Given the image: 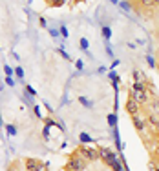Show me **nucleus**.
<instances>
[{
	"instance_id": "1",
	"label": "nucleus",
	"mask_w": 159,
	"mask_h": 171,
	"mask_svg": "<svg viewBox=\"0 0 159 171\" xmlns=\"http://www.w3.org/2000/svg\"><path fill=\"white\" fill-rule=\"evenodd\" d=\"M86 166H88V160L79 153V149L70 155V160H68V167H70V169L82 171V169H86Z\"/></svg>"
},
{
	"instance_id": "2",
	"label": "nucleus",
	"mask_w": 159,
	"mask_h": 171,
	"mask_svg": "<svg viewBox=\"0 0 159 171\" xmlns=\"http://www.w3.org/2000/svg\"><path fill=\"white\" fill-rule=\"evenodd\" d=\"M132 122H133V126H135V129H137L141 135L146 131V128H148V120H146V116L141 113V111H137L135 115H132Z\"/></svg>"
},
{
	"instance_id": "3",
	"label": "nucleus",
	"mask_w": 159,
	"mask_h": 171,
	"mask_svg": "<svg viewBox=\"0 0 159 171\" xmlns=\"http://www.w3.org/2000/svg\"><path fill=\"white\" fill-rule=\"evenodd\" d=\"M130 96L137 102L139 106H145L150 102V93L148 89H137V91H130Z\"/></svg>"
},
{
	"instance_id": "4",
	"label": "nucleus",
	"mask_w": 159,
	"mask_h": 171,
	"mask_svg": "<svg viewBox=\"0 0 159 171\" xmlns=\"http://www.w3.org/2000/svg\"><path fill=\"white\" fill-rule=\"evenodd\" d=\"M79 153H81L88 162H95V160H99V151H97V149H93V148H88L86 144H81Z\"/></svg>"
},
{
	"instance_id": "5",
	"label": "nucleus",
	"mask_w": 159,
	"mask_h": 171,
	"mask_svg": "<svg viewBox=\"0 0 159 171\" xmlns=\"http://www.w3.org/2000/svg\"><path fill=\"white\" fill-rule=\"evenodd\" d=\"M139 108H141V106L135 102L132 96H128V100H126V104H124V109L128 111V115H135V113L139 111Z\"/></svg>"
},
{
	"instance_id": "6",
	"label": "nucleus",
	"mask_w": 159,
	"mask_h": 171,
	"mask_svg": "<svg viewBox=\"0 0 159 171\" xmlns=\"http://www.w3.org/2000/svg\"><path fill=\"white\" fill-rule=\"evenodd\" d=\"M37 166H38V160L37 158H26V162H24L26 171H37Z\"/></svg>"
},
{
	"instance_id": "7",
	"label": "nucleus",
	"mask_w": 159,
	"mask_h": 171,
	"mask_svg": "<svg viewBox=\"0 0 159 171\" xmlns=\"http://www.w3.org/2000/svg\"><path fill=\"white\" fill-rule=\"evenodd\" d=\"M106 120H108V126L110 128H115L117 126V115L115 113H108L106 115Z\"/></svg>"
},
{
	"instance_id": "8",
	"label": "nucleus",
	"mask_w": 159,
	"mask_h": 171,
	"mask_svg": "<svg viewBox=\"0 0 159 171\" xmlns=\"http://www.w3.org/2000/svg\"><path fill=\"white\" fill-rule=\"evenodd\" d=\"M79 140H81V144H93V142H95L88 133H81V135H79Z\"/></svg>"
},
{
	"instance_id": "9",
	"label": "nucleus",
	"mask_w": 159,
	"mask_h": 171,
	"mask_svg": "<svg viewBox=\"0 0 159 171\" xmlns=\"http://www.w3.org/2000/svg\"><path fill=\"white\" fill-rule=\"evenodd\" d=\"M132 75H133V82H145V80H146V77L143 75V73H141L139 69H135V71L132 73Z\"/></svg>"
},
{
	"instance_id": "10",
	"label": "nucleus",
	"mask_w": 159,
	"mask_h": 171,
	"mask_svg": "<svg viewBox=\"0 0 159 171\" xmlns=\"http://www.w3.org/2000/svg\"><path fill=\"white\" fill-rule=\"evenodd\" d=\"M4 129H6V133H8L9 137H15V135H17V126H15V124H6Z\"/></svg>"
},
{
	"instance_id": "11",
	"label": "nucleus",
	"mask_w": 159,
	"mask_h": 171,
	"mask_svg": "<svg viewBox=\"0 0 159 171\" xmlns=\"http://www.w3.org/2000/svg\"><path fill=\"white\" fill-rule=\"evenodd\" d=\"M46 2H48L50 7H60V6H64L68 2V0H46Z\"/></svg>"
},
{
	"instance_id": "12",
	"label": "nucleus",
	"mask_w": 159,
	"mask_h": 171,
	"mask_svg": "<svg viewBox=\"0 0 159 171\" xmlns=\"http://www.w3.org/2000/svg\"><path fill=\"white\" fill-rule=\"evenodd\" d=\"M101 31H102V37H104V40L108 42V40L112 38V29H110V26H102V28H101Z\"/></svg>"
},
{
	"instance_id": "13",
	"label": "nucleus",
	"mask_w": 159,
	"mask_h": 171,
	"mask_svg": "<svg viewBox=\"0 0 159 171\" xmlns=\"http://www.w3.org/2000/svg\"><path fill=\"white\" fill-rule=\"evenodd\" d=\"M77 100H79V102H81V106H84V108H92V106H93V102L90 100V99H86V96H79Z\"/></svg>"
},
{
	"instance_id": "14",
	"label": "nucleus",
	"mask_w": 159,
	"mask_h": 171,
	"mask_svg": "<svg viewBox=\"0 0 159 171\" xmlns=\"http://www.w3.org/2000/svg\"><path fill=\"white\" fill-rule=\"evenodd\" d=\"M137 2H139L143 7H154V6H155V0H137Z\"/></svg>"
},
{
	"instance_id": "15",
	"label": "nucleus",
	"mask_w": 159,
	"mask_h": 171,
	"mask_svg": "<svg viewBox=\"0 0 159 171\" xmlns=\"http://www.w3.org/2000/svg\"><path fill=\"white\" fill-rule=\"evenodd\" d=\"M79 42H81V49H82V51H88V47H90V42H88V38H86V37H82Z\"/></svg>"
},
{
	"instance_id": "16",
	"label": "nucleus",
	"mask_w": 159,
	"mask_h": 171,
	"mask_svg": "<svg viewBox=\"0 0 159 171\" xmlns=\"http://www.w3.org/2000/svg\"><path fill=\"white\" fill-rule=\"evenodd\" d=\"M146 62H148V66L154 69V67H157V60L152 57V55H146Z\"/></svg>"
},
{
	"instance_id": "17",
	"label": "nucleus",
	"mask_w": 159,
	"mask_h": 171,
	"mask_svg": "<svg viewBox=\"0 0 159 171\" xmlns=\"http://www.w3.org/2000/svg\"><path fill=\"white\" fill-rule=\"evenodd\" d=\"M137 89H146L145 82H133L132 84V91H137Z\"/></svg>"
},
{
	"instance_id": "18",
	"label": "nucleus",
	"mask_w": 159,
	"mask_h": 171,
	"mask_svg": "<svg viewBox=\"0 0 159 171\" xmlns=\"http://www.w3.org/2000/svg\"><path fill=\"white\" fill-rule=\"evenodd\" d=\"M152 113H157L159 115V96H157V99H154V102H152Z\"/></svg>"
},
{
	"instance_id": "19",
	"label": "nucleus",
	"mask_w": 159,
	"mask_h": 171,
	"mask_svg": "<svg viewBox=\"0 0 159 171\" xmlns=\"http://www.w3.org/2000/svg\"><path fill=\"white\" fill-rule=\"evenodd\" d=\"M4 73H6V77H13V73H15V69H13L11 66L4 64Z\"/></svg>"
},
{
	"instance_id": "20",
	"label": "nucleus",
	"mask_w": 159,
	"mask_h": 171,
	"mask_svg": "<svg viewBox=\"0 0 159 171\" xmlns=\"http://www.w3.org/2000/svg\"><path fill=\"white\" fill-rule=\"evenodd\" d=\"M15 75H17V78H24V69H22L20 66H17L15 67Z\"/></svg>"
},
{
	"instance_id": "21",
	"label": "nucleus",
	"mask_w": 159,
	"mask_h": 171,
	"mask_svg": "<svg viewBox=\"0 0 159 171\" xmlns=\"http://www.w3.org/2000/svg\"><path fill=\"white\" fill-rule=\"evenodd\" d=\"M59 31H60V37H62V38H68V37H70V33H68V28H66V26H60Z\"/></svg>"
},
{
	"instance_id": "22",
	"label": "nucleus",
	"mask_w": 159,
	"mask_h": 171,
	"mask_svg": "<svg viewBox=\"0 0 159 171\" xmlns=\"http://www.w3.org/2000/svg\"><path fill=\"white\" fill-rule=\"evenodd\" d=\"M48 31H50V35H51L53 38H59V37H60V31L55 29V28H48Z\"/></svg>"
},
{
	"instance_id": "23",
	"label": "nucleus",
	"mask_w": 159,
	"mask_h": 171,
	"mask_svg": "<svg viewBox=\"0 0 159 171\" xmlns=\"http://www.w3.org/2000/svg\"><path fill=\"white\" fill-rule=\"evenodd\" d=\"M24 91H26V93H29L31 96H37V91H35V89H33L29 84H26V86H24Z\"/></svg>"
},
{
	"instance_id": "24",
	"label": "nucleus",
	"mask_w": 159,
	"mask_h": 171,
	"mask_svg": "<svg viewBox=\"0 0 159 171\" xmlns=\"http://www.w3.org/2000/svg\"><path fill=\"white\" fill-rule=\"evenodd\" d=\"M57 51H59V55H60V57H62L64 60H72V57H70V55H68V53H66V51L62 49V47H59V49H57Z\"/></svg>"
},
{
	"instance_id": "25",
	"label": "nucleus",
	"mask_w": 159,
	"mask_h": 171,
	"mask_svg": "<svg viewBox=\"0 0 159 171\" xmlns=\"http://www.w3.org/2000/svg\"><path fill=\"white\" fill-rule=\"evenodd\" d=\"M37 171H50V169H48V166H46V164H44V162H40V160H38V166H37Z\"/></svg>"
},
{
	"instance_id": "26",
	"label": "nucleus",
	"mask_w": 159,
	"mask_h": 171,
	"mask_svg": "<svg viewBox=\"0 0 159 171\" xmlns=\"http://www.w3.org/2000/svg\"><path fill=\"white\" fill-rule=\"evenodd\" d=\"M33 113H35V116H37V118H42V111H40V108H38V106H33Z\"/></svg>"
},
{
	"instance_id": "27",
	"label": "nucleus",
	"mask_w": 159,
	"mask_h": 171,
	"mask_svg": "<svg viewBox=\"0 0 159 171\" xmlns=\"http://www.w3.org/2000/svg\"><path fill=\"white\" fill-rule=\"evenodd\" d=\"M119 6L124 9V11H130L132 9V6H130V2H119Z\"/></svg>"
},
{
	"instance_id": "28",
	"label": "nucleus",
	"mask_w": 159,
	"mask_h": 171,
	"mask_svg": "<svg viewBox=\"0 0 159 171\" xmlns=\"http://www.w3.org/2000/svg\"><path fill=\"white\" fill-rule=\"evenodd\" d=\"M75 67H77V71H82L84 69V62L82 60H75Z\"/></svg>"
},
{
	"instance_id": "29",
	"label": "nucleus",
	"mask_w": 159,
	"mask_h": 171,
	"mask_svg": "<svg viewBox=\"0 0 159 171\" xmlns=\"http://www.w3.org/2000/svg\"><path fill=\"white\" fill-rule=\"evenodd\" d=\"M6 86H11L13 87L15 86V78L13 77H6Z\"/></svg>"
},
{
	"instance_id": "30",
	"label": "nucleus",
	"mask_w": 159,
	"mask_h": 171,
	"mask_svg": "<svg viewBox=\"0 0 159 171\" xmlns=\"http://www.w3.org/2000/svg\"><path fill=\"white\" fill-rule=\"evenodd\" d=\"M155 167H157L155 160H150V162H148V169H150V171H155Z\"/></svg>"
},
{
	"instance_id": "31",
	"label": "nucleus",
	"mask_w": 159,
	"mask_h": 171,
	"mask_svg": "<svg viewBox=\"0 0 159 171\" xmlns=\"http://www.w3.org/2000/svg\"><path fill=\"white\" fill-rule=\"evenodd\" d=\"M8 171H20V167H18V164L15 162V164H11V166L8 167Z\"/></svg>"
},
{
	"instance_id": "32",
	"label": "nucleus",
	"mask_w": 159,
	"mask_h": 171,
	"mask_svg": "<svg viewBox=\"0 0 159 171\" xmlns=\"http://www.w3.org/2000/svg\"><path fill=\"white\" fill-rule=\"evenodd\" d=\"M106 53H108V57H110V58H115V57H113V51H112V47H110L108 44H106Z\"/></svg>"
},
{
	"instance_id": "33",
	"label": "nucleus",
	"mask_w": 159,
	"mask_h": 171,
	"mask_svg": "<svg viewBox=\"0 0 159 171\" xmlns=\"http://www.w3.org/2000/svg\"><path fill=\"white\" fill-rule=\"evenodd\" d=\"M108 77H110V80H117V78H119L115 71H110V75H108Z\"/></svg>"
},
{
	"instance_id": "34",
	"label": "nucleus",
	"mask_w": 159,
	"mask_h": 171,
	"mask_svg": "<svg viewBox=\"0 0 159 171\" xmlns=\"http://www.w3.org/2000/svg\"><path fill=\"white\" fill-rule=\"evenodd\" d=\"M38 22H40V26H42V28H46V18H42V16H40Z\"/></svg>"
},
{
	"instance_id": "35",
	"label": "nucleus",
	"mask_w": 159,
	"mask_h": 171,
	"mask_svg": "<svg viewBox=\"0 0 159 171\" xmlns=\"http://www.w3.org/2000/svg\"><path fill=\"white\" fill-rule=\"evenodd\" d=\"M117 66H119V60H113V62H112V69H115Z\"/></svg>"
},
{
	"instance_id": "36",
	"label": "nucleus",
	"mask_w": 159,
	"mask_h": 171,
	"mask_svg": "<svg viewBox=\"0 0 159 171\" xmlns=\"http://www.w3.org/2000/svg\"><path fill=\"white\" fill-rule=\"evenodd\" d=\"M110 2H112V4H119V0H110Z\"/></svg>"
},
{
	"instance_id": "37",
	"label": "nucleus",
	"mask_w": 159,
	"mask_h": 171,
	"mask_svg": "<svg viewBox=\"0 0 159 171\" xmlns=\"http://www.w3.org/2000/svg\"><path fill=\"white\" fill-rule=\"evenodd\" d=\"M0 126H4V122H2V115H0Z\"/></svg>"
},
{
	"instance_id": "38",
	"label": "nucleus",
	"mask_w": 159,
	"mask_h": 171,
	"mask_svg": "<svg viewBox=\"0 0 159 171\" xmlns=\"http://www.w3.org/2000/svg\"><path fill=\"white\" fill-rule=\"evenodd\" d=\"M66 171H75V169H70V167H66Z\"/></svg>"
},
{
	"instance_id": "39",
	"label": "nucleus",
	"mask_w": 159,
	"mask_h": 171,
	"mask_svg": "<svg viewBox=\"0 0 159 171\" xmlns=\"http://www.w3.org/2000/svg\"><path fill=\"white\" fill-rule=\"evenodd\" d=\"M157 66H159V53H157Z\"/></svg>"
},
{
	"instance_id": "40",
	"label": "nucleus",
	"mask_w": 159,
	"mask_h": 171,
	"mask_svg": "<svg viewBox=\"0 0 159 171\" xmlns=\"http://www.w3.org/2000/svg\"><path fill=\"white\" fill-rule=\"evenodd\" d=\"M2 89H4V86H2V84H0V91H2Z\"/></svg>"
},
{
	"instance_id": "41",
	"label": "nucleus",
	"mask_w": 159,
	"mask_h": 171,
	"mask_svg": "<svg viewBox=\"0 0 159 171\" xmlns=\"http://www.w3.org/2000/svg\"><path fill=\"white\" fill-rule=\"evenodd\" d=\"M155 171H159V166H157V167H155Z\"/></svg>"
}]
</instances>
